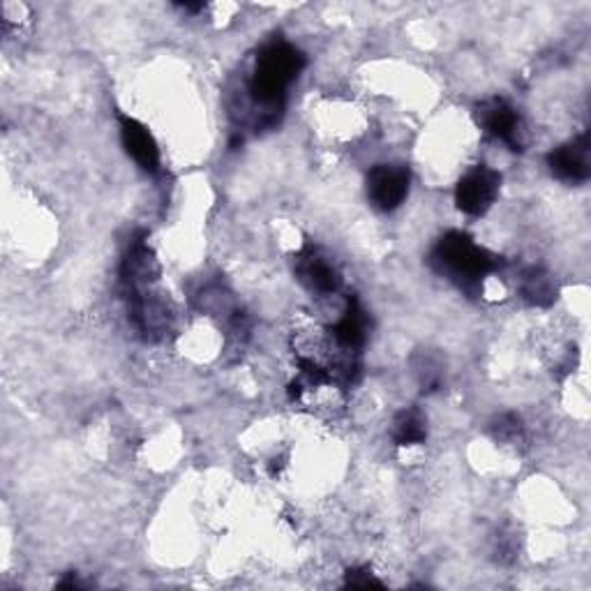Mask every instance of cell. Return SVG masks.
<instances>
[{"label":"cell","instance_id":"obj_12","mask_svg":"<svg viewBox=\"0 0 591 591\" xmlns=\"http://www.w3.org/2000/svg\"><path fill=\"white\" fill-rule=\"evenodd\" d=\"M492 432L497 439L506 441V439H516L522 435V426H520V418L513 416V414H503L495 420L492 426Z\"/></svg>","mask_w":591,"mask_h":591},{"label":"cell","instance_id":"obj_14","mask_svg":"<svg viewBox=\"0 0 591 591\" xmlns=\"http://www.w3.org/2000/svg\"><path fill=\"white\" fill-rule=\"evenodd\" d=\"M59 587H61V589H77V587H81V582L77 580V575H74V573H70L65 580H61V582H59Z\"/></svg>","mask_w":591,"mask_h":591},{"label":"cell","instance_id":"obj_10","mask_svg":"<svg viewBox=\"0 0 591 591\" xmlns=\"http://www.w3.org/2000/svg\"><path fill=\"white\" fill-rule=\"evenodd\" d=\"M428 437V418L418 407L403 409L393 420V441L398 446H418Z\"/></svg>","mask_w":591,"mask_h":591},{"label":"cell","instance_id":"obj_13","mask_svg":"<svg viewBox=\"0 0 591 591\" xmlns=\"http://www.w3.org/2000/svg\"><path fill=\"white\" fill-rule=\"evenodd\" d=\"M347 584H349V587H360V589H370V587L381 589V587H384V582L377 580L375 573H373L368 567L347 571Z\"/></svg>","mask_w":591,"mask_h":591},{"label":"cell","instance_id":"obj_1","mask_svg":"<svg viewBox=\"0 0 591 591\" xmlns=\"http://www.w3.org/2000/svg\"><path fill=\"white\" fill-rule=\"evenodd\" d=\"M305 68V55L285 40L268 42L255 61L249 77V95L257 104L266 106L271 114L283 109L287 89L298 79Z\"/></svg>","mask_w":591,"mask_h":591},{"label":"cell","instance_id":"obj_9","mask_svg":"<svg viewBox=\"0 0 591 591\" xmlns=\"http://www.w3.org/2000/svg\"><path fill=\"white\" fill-rule=\"evenodd\" d=\"M333 337L337 347H343L345 351H358L365 345V337H368V315H365V309L356 298H349L343 319L333 326Z\"/></svg>","mask_w":591,"mask_h":591},{"label":"cell","instance_id":"obj_7","mask_svg":"<svg viewBox=\"0 0 591 591\" xmlns=\"http://www.w3.org/2000/svg\"><path fill=\"white\" fill-rule=\"evenodd\" d=\"M119 128H121V142L128 151V155L144 169L146 174H157L160 172V149L155 136L146 125L139 123L136 119H130L125 114L119 116Z\"/></svg>","mask_w":591,"mask_h":591},{"label":"cell","instance_id":"obj_5","mask_svg":"<svg viewBox=\"0 0 591 591\" xmlns=\"http://www.w3.org/2000/svg\"><path fill=\"white\" fill-rule=\"evenodd\" d=\"M476 121L490 136L499 139L511 151H522V119L518 114V109L503 98H490L476 106Z\"/></svg>","mask_w":591,"mask_h":591},{"label":"cell","instance_id":"obj_11","mask_svg":"<svg viewBox=\"0 0 591 591\" xmlns=\"http://www.w3.org/2000/svg\"><path fill=\"white\" fill-rule=\"evenodd\" d=\"M520 294L527 303L546 307L557 300V285L552 283V277L546 271L529 268L522 273Z\"/></svg>","mask_w":591,"mask_h":591},{"label":"cell","instance_id":"obj_4","mask_svg":"<svg viewBox=\"0 0 591 591\" xmlns=\"http://www.w3.org/2000/svg\"><path fill=\"white\" fill-rule=\"evenodd\" d=\"M411 174L403 164H377L365 179L368 200L377 211L390 213L405 204L409 194Z\"/></svg>","mask_w":591,"mask_h":591},{"label":"cell","instance_id":"obj_6","mask_svg":"<svg viewBox=\"0 0 591 591\" xmlns=\"http://www.w3.org/2000/svg\"><path fill=\"white\" fill-rule=\"evenodd\" d=\"M548 166L554 179L564 183H584L591 176V149L589 134L575 136L573 142L561 144L548 155Z\"/></svg>","mask_w":591,"mask_h":591},{"label":"cell","instance_id":"obj_8","mask_svg":"<svg viewBox=\"0 0 591 591\" xmlns=\"http://www.w3.org/2000/svg\"><path fill=\"white\" fill-rule=\"evenodd\" d=\"M296 275L300 283L315 294H335L343 285V277L337 268L324 257L317 247H305L296 259Z\"/></svg>","mask_w":591,"mask_h":591},{"label":"cell","instance_id":"obj_3","mask_svg":"<svg viewBox=\"0 0 591 591\" xmlns=\"http://www.w3.org/2000/svg\"><path fill=\"white\" fill-rule=\"evenodd\" d=\"M499 190H501V174L486 164H476L458 181L456 204L465 215L481 217L495 206Z\"/></svg>","mask_w":591,"mask_h":591},{"label":"cell","instance_id":"obj_2","mask_svg":"<svg viewBox=\"0 0 591 591\" xmlns=\"http://www.w3.org/2000/svg\"><path fill=\"white\" fill-rule=\"evenodd\" d=\"M432 264L448 279L471 289L483 283V277L501 266V259L486 247L473 243L462 232H448L432 252Z\"/></svg>","mask_w":591,"mask_h":591}]
</instances>
